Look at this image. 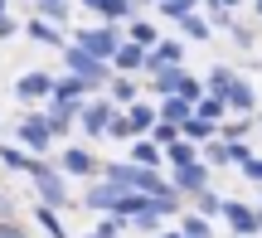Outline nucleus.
<instances>
[{
	"instance_id": "nucleus-18",
	"label": "nucleus",
	"mask_w": 262,
	"mask_h": 238,
	"mask_svg": "<svg viewBox=\"0 0 262 238\" xmlns=\"http://www.w3.org/2000/svg\"><path fill=\"white\" fill-rule=\"evenodd\" d=\"M126 161L146 165V170H160V161H165V151H160L156 141H131V156H126Z\"/></svg>"
},
{
	"instance_id": "nucleus-3",
	"label": "nucleus",
	"mask_w": 262,
	"mask_h": 238,
	"mask_svg": "<svg viewBox=\"0 0 262 238\" xmlns=\"http://www.w3.org/2000/svg\"><path fill=\"white\" fill-rule=\"evenodd\" d=\"M63 58H68V73H78L88 88L112 83V63H107V58H93L88 49H78V44H68V49H63Z\"/></svg>"
},
{
	"instance_id": "nucleus-47",
	"label": "nucleus",
	"mask_w": 262,
	"mask_h": 238,
	"mask_svg": "<svg viewBox=\"0 0 262 238\" xmlns=\"http://www.w3.org/2000/svg\"><path fill=\"white\" fill-rule=\"evenodd\" d=\"M160 238H185V233H160Z\"/></svg>"
},
{
	"instance_id": "nucleus-2",
	"label": "nucleus",
	"mask_w": 262,
	"mask_h": 238,
	"mask_svg": "<svg viewBox=\"0 0 262 238\" xmlns=\"http://www.w3.org/2000/svg\"><path fill=\"white\" fill-rule=\"evenodd\" d=\"M102 180L122 185V190H141V194H160V190H165V180H160L156 170H146V165H136V161L107 165V170H102Z\"/></svg>"
},
{
	"instance_id": "nucleus-50",
	"label": "nucleus",
	"mask_w": 262,
	"mask_h": 238,
	"mask_svg": "<svg viewBox=\"0 0 262 238\" xmlns=\"http://www.w3.org/2000/svg\"><path fill=\"white\" fill-rule=\"evenodd\" d=\"M156 5H160V0H156Z\"/></svg>"
},
{
	"instance_id": "nucleus-17",
	"label": "nucleus",
	"mask_w": 262,
	"mask_h": 238,
	"mask_svg": "<svg viewBox=\"0 0 262 238\" xmlns=\"http://www.w3.org/2000/svg\"><path fill=\"white\" fill-rule=\"evenodd\" d=\"M233 83H238V73H233V68H224V63H219V68H209V83H204V93H214V97H224V102H228Z\"/></svg>"
},
{
	"instance_id": "nucleus-10",
	"label": "nucleus",
	"mask_w": 262,
	"mask_h": 238,
	"mask_svg": "<svg viewBox=\"0 0 262 238\" xmlns=\"http://www.w3.org/2000/svg\"><path fill=\"white\" fill-rule=\"evenodd\" d=\"M170 185H175V190L180 194H199V190H209V165H175V180H170Z\"/></svg>"
},
{
	"instance_id": "nucleus-39",
	"label": "nucleus",
	"mask_w": 262,
	"mask_h": 238,
	"mask_svg": "<svg viewBox=\"0 0 262 238\" xmlns=\"http://www.w3.org/2000/svg\"><path fill=\"white\" fill-rule=\"evenodd\" d=\"M122 229H126V219H122V214H112V219H107L102 229H97V233H88V238H117Z\"/></svg>"
},
{
	"instance_id": "nucleus-20",
	"label": "nucleus",
	"mask_w": 262,
	"mask_h": 238,
	"mask_svg": "<svg viewBox=\"0 0 262 238\" xmlns=\"http://www.w3.org/2000/svg\"><path fill=\"white\" fill-rule=\"evenodd\" d=\"M165 161H170V165H194V161H199V146L180 136V141H170V146H165Z\"/></svg>"
},
{
	"instance_id": "nucleus-16",
	"label": "nucleus",
	"mask_w": 262,
	"mask_h": 238,
	"mask_svg": "<svg viewBox=\"0 0 262 238\" xmlns=\"http://www.w3.org/2000/svg\"><path fill=\"white\" fill-rule=\"evenodd\" d=\"M160 122H175V126H185L189 117H194V102H185V97H160Z\"/></svg>"
},
{
	"instance_id": "nucleus-31",
	"label": "nucleus",
	"mask_w": 262,
	"mask_h": 238,
	"mask_svg": "<svg viewBox=\"0 0 262 238\" xmlns=\"http://www.w3.org/2000/svg\"><path fill=\"white\" fill-rule=\"evenodd\" d=\"M0 161H5L10 170H25V165H29V151H25V146H0Z\"/></svg>"
},
{
	"instance_id": "nucleus-13",
	"label": "nucleus",
	"mask_w": 262,
	"mask_h": 238,
	"mask_svg": "<svg viewBox=\"0 0 262 238\" xmlns=\"http://www.w3.org/2000/svg\"><path fill=\"white\" fill-rule=\"evenodd\" d=\"M117 200H122V185H112V180L83 190V204H88V209H117Z\"/></svg>"
},
{
	"instance_id": "nucleus-4",
	"label": "nucleus",
	"mask_w": 262,
	"mask_h": 238,
	"mask_svg": "<svg viewBox=\"0 0 262 238\" xmlns=\"http://www.w3.org/2000/svg\"><path fill=\"white\" fill-rule=\"evenodd\" d=\"M19 146H25L29 156H49L54 132H49V117H44V112H29L25 122H19Z\"/></svg>"
},
{
	"instance_id": "nucleus-22",
	"label": "nucleus",
	"mask_w": 262,
	"mask_h": 238,
	"mask_svg": "<svg viewBox=\"0 0 262 238\" xmlns=\"http://www.w3.org/2000/svg\"><path fill=\"white\" fill-rule=\"evenodd\" d=\"M224 112H228V102H224V97H214V93H204L194 102V117H204V122H219Z\"/></svg>"
},
{
	"instance_id": "nucleus-6",
	"label": "nucleus",
	"mask_w": 262,
	"mask_h": 238,
	"mask_svg": "<svg viewBox=\"0 0 262 238\" xmlns=\"http://www.w3.org/2000/svg\"><path fill=\"white\" fill-rule=\"evenodd\" d=\"M54 83H58L54 73L34 68V73H25V78L15 83V97H19V102H49V97H54Z\"/></svg>"
},
{
	"instance_id": "nucleus-27",
	"label": "nucleus",
	"mask_w": 262,
	"mask_h": 238,
	"mask_svg": "<svg viewBox=\"0 0 262 238\" xmlns=\"http://www.w3.org/2000/svg\"><path fill=\"white\" fill-rule=\"evenodd\" d=\"M83 5H93L97 15H107V19H122L131 10V0H83Z\"/></svg>"
},
{
	"instance_id": "nucleus-19",
	"label": "nucleus",
	"mask_w": 262,
	"mask_h": 238,
	"mask_svg": "<svg viewBox=\"0 0 262 238\" xmlns=\"http://www.w3.org/2000/svg\"><path fill=\"white\" fill-rule=\"evenodd\" d=\"M156 117H160V112H156L150 102H131V107H126V122H131V132H136V136L150 132V126H156Z\"/></svg>"
},
{
	"instance_id": "nucleus-29",
	"label": "nucleus",
	"mask_w": 262,
	"mask_h": 238,
	"mask_svg": "<svg viewBox=\"0 0 262 238\" xmlns=\"http://www.w3.org/2000/svg\"><path fill=\"white\" fill-rule=\"evenodd\" d=\"M150 141H156L160 151H165L170 141H180V126H175V122H156V126H150Z\"/></svg>"
},
{
	"instance_id": "nucleus-42",
	"label": "nucleus",
	"mask_w": 262,
	"mask_h": 238,
	"mask_svg": "<svg viewBox=\"0 0 262 238\" xmlns=\"http://www.w3.org/2000/svg\"><path fill=\"white\" fill-rule=\"evenodd\" d=\"M248 126H253V122H224V141H238V136H248Z\"/></svg>"
},
{
	"instance_id": "nucleus-41",
	"label": "nucleus",
	"mask_w": 262,
	"mask_h": 238,
	"mask_svg": "<svg viewBox=\"0 0 262 238\" xmlns=\"http://www.w3.org/2000/svg\"><path fill=\"white\" fill-rule=\"evenodd\" d=\"M238 170H243L248 180H257V185H262V156H248V161L238 165Z\"/></svg>"
},
{
	"instance_id": "nucleus-11",
	"label": "nucleus",
	"mask_w": 262,
	"mask_h": 238,
	"mask_svg": "<svg viewBox=\"0 0 262 238\" xmlns=\"http://www.w3.org/2000/svg\"><path fill=\"white\" fill-rule=\"evenodd\" d=\"M146 54H150V49L126 44V39H122V44H117V54H112V68H117V73H141V68H146Z\"/></svg>"
},
{
	"instance_id": "nucleus-21",
	"label": "nucleus",
	"mask_w": 262,
	"mask_h": 238,
	"mask_svg": "<svg viewBox=\"0 0 262 238\" xmlns=\"http://www.w3.org/2000/svg\"><path fill=\"white\" fill-rule=\"evenodd\" d=\"M180 136H185V141H214V122H204V117H189L185 126H180Z\"/></svg>"
},
{
	"instance_id": "nucleus-5",
	"label": "nucleus",
	"mask_w": 262,
	"mask_h": 238,
	"mask_svg": "<svg viewBox=\"0 0 262 238\" xmlns=\"http://www.w3.org/2000/svg\"><path fill=\"white\" fill-rule=\"evenodd\" d=\"M112 117H117V102H112V97H97V102H83L78 122H83V132H88V136H107Z\"/></svg>"
},
{
	"instance_id": "nucleus-28",
	"label": "nucleus",
	"mask_w": 262,
	"mask_h": 238,
	"mask_svg": "<svg viewBox=\"0 0 262 238\" xmlns=\"http://www.w3.org/2000/svg\"><path fill=\"white\" fill-rule=\"evenodd\" d=\"M34 214H39V224H44V233H49V238H68V233H63V224H58V209H49V204H39Z\"/></svg>"
},
{
	"instance_id": "nucleus-35",
	"label": "nucleus",
	"mask_w": 262,
	"mask_h": 238,
	"mask_svg": "<svg viewBox=\"0 0 262 238\" xmlns=\"http://www.w3.org/2000/svg\"><path fill=\"white\" fill-rule=\"evenodd\" d=\"M189 200H199V209H204V214H224V200H219L214 190H199V194H189Z\"/></svg>"
},
{
	"instance_id": "nucleus-24",
	"label": "nucleus",
	"mask_w": 262,
	"mask_h": 238,
	"mask_svg": "<svg viewBox=\"0 0 262 238\" xmlns=\"http://www.w3.org/2000/svg\"><path fill=\"white\" fill-rule=\"evenodd\" d=\"M39 19H49V25H63L68 19V0H34Z\"/></svg>"
},
{
	"instance_id": "nucleus-9",
	"label": "nucleus",
	"mask_w": 262,
	"mask_h": 238,
	"mask_svg": "<svg viewBox=\"0 0 262 238\" xmlns=\"http://www.w3.org/2000/svg\"><path fill=\"white\" fill-rule=\"evenodd\" d=\"M58 170H63V175H83V180H93V175H97V156L83 151V146H68L63 161H58Z\"/></svg>"
},
{
	"instance_id": "nucleus-14",
	"label": "nucleus",
	"mask_w": 262,
	"mask_h": 238,
	"mask_svg": "<svg viewBox=\"0 0 262 238\" xmlns=\"http://www.w3.org/2000/svg\"><path fill=\"white\" fill-rule=\"evenodd\" d=\"M150 78H156L150 88H156L160 97H175V93H180V83H185V68H180V63H165V68H156Z\"/></svg>"
},
{
	"instance_id": "nucleus-45",
	"label": "nucleus",
	"mask_w": 262,
	"mask_h": 238,
	"mask_svg": "<svg viewBox=\"0 0 262 238\" xmlns=\"http://www.w3.org/2000/svg\"><path fill=\"white\" fill-rule=\"evenodd\" d=\"M10 34H15V19H10V15H0V39H10Z\"/></svg>"
},
{
	"instance_id": "nucleus-48",
	"label": "nucleus",
	"mask_w": 262,
	"mask_h": 238,
	"mask_svg": "<svg viewBox=\"0 0 262 238\" xmlns=\"http://www.w3.org/2000/svg\"><path fill=\"white\" fill-rule=\"evenodd\" d=\"M0 15H5V0H0Z\"/></svg>"
},
{
	"instance_id": "nucleus-26",
	"label": "nucleus",
	"mask_w": 262,
	"mask_h": 238,
	"mask_svg": "<svg viewBox=\"0 0 262 238\" xmlns=\"http://www.w3.org/2000/svg\"><path fill=\"white\" fill-rule=\"evenodd\" d=\"M112 102L117 107H131V102H136V83H126V73L112 78Z\"/></svg>"
},
{
	"instance_id": "nucleus-43",
	"label": "nucleus",
	"mask_w": 262,
	"mask_h": 238,
	"mask_svg": "<svg viewBox=\"0 0 262 238\" xmlns=\"http://www.w3.org/2000/svg\"><path fill=\"white\" fill-rule=\"evenodd\" d=\"M204 5H209V10H214V15H219V10H224V15H233V10H238V5H243V0H204Z\"/></svg>"
},
{
	"instance_id": "nucleus-15",
	"label": "nucleus",
	"mask_w": 262,
	"mask_h": 238,
	"mask_svg": "<svg viewBox=\"0 0 262 238\" xmlns=\"http://www.w3.org/2000/svg\"><path fill=\"white\" fill-rule=\"evenodd\" d=\"M25 34L34 39V44H49V49H68V44H63V34H58V25H49V19H39V15L25 25Z\"/></svg>"
},
{
	"instance_id": "nucleus-12",
	"label": "nucleus",
	"mask_w": 262,
	"mask_h": 238,
	"mask_svg": "<svg viewBox=\"0 0 262 238\" xmlns=\"http://www.w3.org/2000/svg\"><path fill=\"white\" fill-rule=\"evenodd\" d=\"M180 58H185V44H180V39H160V44L146 54V68L156 73V68H165V63H180Z\"/></svg>"
},
{
	"instance_id": "nucleus-1",
	"label": "nucleus",
	"mask_w": 262,
	"mask_h": 238,
	"mask_svg": "<svg viewBox=\"0 0 262 238\" xmlns=\"http://www.w3.org/2000/svg\"><path fill=\"white\" fill-rule=\"evenodd\" d=\"M25 170L34 175V185H39V204H49V209H63V204H68L63 170H54V165H49L44 156H29V165H25Z\"/></svg>"
},
{
	"instance_id": "nucleus-30",
	"label": "nucleus",
	"mask_w": 262,
	"mask_h": 238,
	"mask_svg": "<svg viewBox=\"0 0 262 238\" xmlns=\"http://www.w3.org/2000/svg\"><path fill=\"white\" fill-rule=\"evenodd\" d=\"M180 233H185V238H209V219H199V214H185V219H180Z\"/></svg>"
},
{
	"instance_id": "nucleus-7",
	"label": "nucleus",
	"mask_w": 262,
	"mask_h": 238,
	"mask_svg": "<svg viewBox=\"0 0 262 238\" xmlns=\"http://www.w3.org/2000/svg\"><path fill=\"white\" fill-rule=\"evenodd\" d=\"M224 219L233 224V233H243V238H257V233H262V209H253V204L228 200V204H224Z\"/></svg>"
},
{
	"instance_id": "nucleus-8",
	"label": "nucleus",
	"mask_w": 262,
	"mask_h": 238,
	"mask_svg": "<svg viewBox=\"0 0 262 238\" xmlns=\"http://www.w3.org/2000/svg\"><path fill=\"white\" fill-rule=\"evenodd\" d=\"M117 44H122V39H117L112 29H83V34H78V49H88L93 58H107V63H112Z\"/></svg>"
},
{
	"instance_id": "nucleus-37",
	"label": "nucleus",
	"mask_w": 262,
	"mask_h": 238,
	"mask_svg": "<svg viewBox=\"0 0 262 238\" xmlns=\"http://www.w3.org/2000/svg\"><path fill=\"white\" fill-rule=\"evenodd\" d=\"M175 97H185V102H199V97H204V83L185 73V83H180V93H175Z\"/></svg>"
},
{
	"instance_id": "nucleus-34",
	"label": "nucleus",
	"mask_w": 262,
	"mask_h": 238,
	"mask_svg": "<svg viewBox=\"0 0 262 238\" xmlns=\"http://www.w3.org/2000/svg\"><path fill=\"white\" fill-rule=\"evenodd\" d=\"M131 44H141V49H156V29H150L146 19H136V25H131Z\"/></svg>"
},
{
	"instance_id": "nucleus-33",
	"label": "nucleus",
	"mask_w": 262,
	"mask_h": 238,
	"mask_svg": "<svg viewBox=\"0 0 262 238\" xmlns=\"http://www.w3.org/2000/svg\"><path fill=\"white\" fill-rule=\"evenodd\" d=\"M160 15L185 19V15H194V0H160Z\"/></svg>"
},
{
	"instance_id": "nucleus-44",
	"label": "nucleus",
	"mask_w": 262,
	"mask_h": 238,
	"mask_svg": "<svg viewBox=\"0 0 262 238\" xmlns=\"http://www.w3.org/2000/svg\"><path fill=\"white\" fill-rule=\"evenodd\" d=\"M0 219H15V200H10V190H0Z\"/></svg>"
},
{
	"instance_id": "nucleus-46",
	"label": "nucleus",
	"mask_w": 262,
	"mask_h": 238,
	"mask_svg": "<svg viewBox=\"0 0 262 238\" xmlns=\"http://www.w3.org/2000/svg\"><path fill=\"white\" fill-rule=\"evenodd\" d=\"M253 10H257V19H262V0H253Z\"/></svg>"
},
{
	"instance_id": "nucleus-40",
	"label": "nucleus",
	"mask_w": 262,
	"mask_h": 238,
	"mask_svg": "<svg viewBox=\"0 0 262 238\" xmlns=\"http://www.w3.org/2000/svg\"><path fill=\"white\" fill-rule=\"evenodd\" d=\"M0 238H29V229L19 219H0Z\"/></svg>"
},
{
	"instance_id": "nucleus-32",
	"label": "nucleus",
	"mask_w": 262,
	"mask_h": 238,
	"mask_svg": "<svg viewBox=\"0 0 262 238\" xmlns=\"http://www.w3.org/2000/svg\"><path fill=\"white\" fill-rule=\"evenodd\" d=\"M107 136H117V141H131V122H126V107H117V117H112V126H107Z\"/></svg>"
},
{
	"instance_id": "nucleus-25",
	"label": "nucleus",
	"mask_w": 262,
	"mask_h": 238,
	"mask_svg": "<svg viewBox=\"0 0 262 238\" xmlns=\"http://www.w3.org/2000/svg\"><path fill=\"white\" fill-rule=\"evenodd\" d=\"M180 34H185V39H199V44H209V19L185 15V19H180Z\"/></svg>"
},
{
	"instance_id": "nucleus-23",
	"label": "nucleus",
	"mask_w": 262,
	"mask_h": 238,
	"mask_svg": "<svg viewBox=\"0 0 262 238\" xmlns=\"http://www.w3.org/2000/svg\"><path fill=\"white\" fill-rule=\"evenodd\" d=\"M228 107H233V112H253V107H257L253 88H248L243 78H238V83H233V93H228Z\"/></svg>"
},
{
	"instance_id": "nucleus-49",
	"label": "nucleus",
	"mask_w": 262,
	"mask_h": 238,
	"mask_svg": "<svg viewBox=\"0 0 262 238\" xmlns=\"http://www.w3.org/2000/svg\"><path fill=\"white\" fill-rule=\"evenodd\" d=\"M257 209H262V204H257Z\"/></svg>"
},
{
	"instance_id": "nucleus-38",
	"label": "nucleus",
	"mask_w": 262,
	"mask_h": 238,
	"mask_svg": "<svg viewBox=\"0 0 262 238\" xmlns=\"http://www.w3.org/2000/svg\"><path fill=\"white\" fill-rule=\"evenodd\" d=\"M228 34H233V44L253 49V34H257V29H253V25H238V19H233V25H228Z\"/></svg>"
},
{
	"instance_id": "nucleus-36",
	"label": "nucleus",
	"mask_w": 262,
	"mask_h": 238,
	"mask_svg": "<svg viewBox=\"0 0 262 238\" xmlns=\"http://www.w3.org/2000/svg\"><path fill=\"white\" fill-rule=\"evenodd\" d=\"M209 161L214 165H233V146L228 141H209Z\"/></svg>"
}]
</instances>
